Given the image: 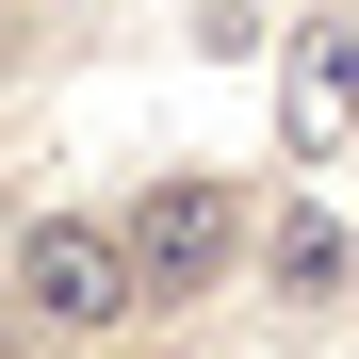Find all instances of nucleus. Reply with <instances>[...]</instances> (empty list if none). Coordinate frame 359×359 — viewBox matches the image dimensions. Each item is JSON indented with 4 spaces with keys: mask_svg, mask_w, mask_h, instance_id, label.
Wrapping results in <instances>:
<instances>
[{
    "mask_svg": "<svg viewBox=\"0 0 359 359\" xmlns=\"http://www.w3.org/2000/svg\"><path fill=\"white\" fill-rule=\"evenodd\" d=\"M0 17H17V0H0Z\"/></svg>",
    "mask_w": 359,
    "mask_h": 359,
    "instance_id": "39448f33",
    "label": "nucleus"
},
{
    "mask_svg": "<svg viewBox=\"0 0 359 359\" xmlns=\"http://www.w3.org/2000/svg\"><path fill=\"white\" fill-rule=\"evenodd\" d=\"M114 229H131V294H147V311H196V294L262 245V196H245V180H147Z\"/></svg>",
    "mask_w": 359,
    "mask_h": 359,
    "instance_id": "f257e3e1",
    "label": "nucleus"
},
{
    "mask_svg": "<svg viewBox=\"0 0 359 359\" xmlns=\"http://www.w3.org/2000/svg\"><path fill=\"white\" fill-rule=\"evenodd\" d=\"M278 131H294V147H327V131H359V17H311V33H294V82H278Z\"/></svg>",
    "mask_w": 359,
    "mask_h": 359,
    "instance_id": "7ed1b4c3",
    "label": "nucleus"
},
{
    "mask_svg": "<svg viewBox=\"0 0 359 359\" xmlns=\"http://www.w3.org/2000/svg\"><path fill=\"white\" fill-rule=\"evenodd\" d=\"M17 311L66 327V343H98L114 311H131V229L114 212H33L17 229Z\"/></svg>",
    "mask_w": 359,
    "mask_h": 359,
    "instance_id": "f03ea898",
    "label": "nucleus"
},
{
    "mask_svg": "<svg viewBox=\"0 0 359 359\" xmlns=\"http://www.w3.org/2000/svg\"><path fill=\"white\" fill-rule=\"evenodd\" d=\"M343 278H359V229L343 212H278V294H294V311H327Z\"/></svg>",
    "mask_w": 359,
    "mask_h": 359,
    "instance_id": "20e7f679",
    "label": "nucleus"
}]
</instances>
